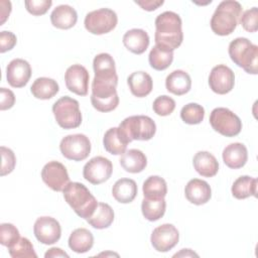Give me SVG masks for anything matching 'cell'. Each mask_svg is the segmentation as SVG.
<instances>
[{
  "label": "cell",
  "instance_id": "obj_1",
  "mask_svg": "<svg viewBox=\"0 0 258 258\" xmlns=\"http://www.w3.org/2000/svg\"><path fill=\"white\" fill-rule=\"evenodd\" d=\"M181 24V18L177 13L173 11L160 13L155 19V43L171 50L177 48L183 40Z\"/></svg>",
  "mask_w": 258,
  "mask_h": 258
},
{
  "label": "cell",
  "instance_id": "obj_2",
  "mask_svg": "<svg viewBox=\"0 0 258 258\" xmlns=\"http://www.w3.org/2000/svg\"><path fill=\"white\" fill-rule=\"evenodd\" d=\"M241 15L242 6L238 1H222L217 6L211 19L210 24L213 32L221 36L231 34L236 29Z\"/></svg>",
  "mask_w": 258,
  "mask_h": 258
},
{
  "label": "cell",
  "instance_id": "obj_3",
  "mask_svg": "<svg viewBox=\"0 0 258 258\" xmlns=\"http://www.w3.org/2000/svg\"><path fill=\"white\" fill-rule=\"evenodd\" d=\"M64 201L82 219L87 220L95 212L98 202L89 188L81 182H70L62 190Z\"/></svg>",
  "mask_w": 258,
  "mask_h": 258
},
{
  "label": "cell",
  "instance_id": "obj_4",
  "mask_svg": "<svg viewBox=\"0 0 258 258\" xmlns=\"http://www.w3.org/2000/svg\"><path fill=\"white\" fill-rule=\"evenodd\" d=\"M117 79H101L94 77L92 82L91 103L93 107L103 113L115 110L119 105L117 94Z\"/></svg>",
  "mask_w": 258,
  "mask_h": 258
},
{
  "label": "cell",
  "instance_id": "obj_5",
  "mask_svg": "<svg viewBox=\"0 0 258 258\" xmlns=\"http://www.w3.org/2000/svg\"><path fill=\"white\" fill-rule=\"evenodd\" d=\"M229 55L234 63L247 74L258 73V46L246 37H237L229 44Z\"/></svg>",
  "mask_w": 258,
  "mask_h": 258
},
{
  "label": "cell",
  "instance_id": "obj_6",
  "mask_svg": "<svg viewBox=\"0 0 258 258\" xmlns=\"http://www.w3.org/2000/svg\"><path fill=\"white\" fill-rule=\"evenodd\" d=\"M118 131L128 144L133 140H150L156 132L155 122L148 116L134 115L125 118L118 126Z\"/></svg>",
  "mask_w": 258,
  "mask_h": 258
},
{
  "label": "cell",
  "instance_id": "obj_7",
  "mask_svg": "<svg viewBox=\"0 0 258 258\" xmlns=\"http://www.w3.org/2000/svg\"><path fill=\"white\" fill-rule=\"evenodd\" d=\"M52 113L56 123L63 129H74L82 123L80 104L69 96L59 98L52 105Z\"/></svg>",
  "mask_w": 258,
  "mask_h": 258
},
{
  "label": "cell",
  "instance_id": "obj_8",
  "mask_svg": "<svg viewBox=\"0 0 258 258\" xmlns=\"http://www.w3.org/2000/svg\"><path fill=\"white\" fill-rule=\"evenodd\" d=\"M210 124L215 131L226 137H234L242 129L241 119L230 109L224 107L215 108L211 112Z\"/></svg>",
  "mask_w": 258,
  "mask_h": 258
},
{
  "label": "cell",
  "instance_id": "obj_9",
  "mask_svg": "<svg viewBox=\"0 0 258 258\" xmlns=\"http://www.w3.org/2000/svg\"><path fill=\"white\" fill-rule=\"evenodd\" d=\"M118 22V16L110 8H100L89 12L85 17V27L92 34H105L113 30Z\"/></svg>",
  "mask_w": 258,
  "mask_h": 258
},
{
  "label": "cell",
  "instance_id": "obj_10",
  "mask_svg": "<svg viewBox=\"0 0 258 258\" xmlns=\"http://www.w3.org/2000/svg\"><path fill=\"white\" fill-rule=\"evenodd\" d=\"M59 150L66 158L74 161H82L91 152V141L85 134H71L61 139Z\"/></svg>",
  "mask_w": 258,
  "mask_h": 258
},
{
  "label": "cell",
  "instance_id": "obj_11",
  "mask_svg": "<svg viewBox=\"0 0 258 258\" xmlns=\"http://www.w3.org/2000/svg\"><path fill=\"white\" fill-rule=\"evenodd\" d=\"M113 172L112 162L104 156L91 158L83 168L84 178L92 184H100L107 181Z\"/></svg>",
  "mask_w": 258,
  "mask_h": 258
},
{
  "label": "cell",
  "instance_id": "obj_12",
  "mask_svg": "<svg viewBox=\"0 0 258 258\" xmlns=\"http://www.w3.org/2000/svg\"><path fill=\"white\" fill-rule=\"evenodd\" d=\"M43 182L54 191H62L71 182L66 166L58 161H49L41 170Z\"/></svg>",
  "mask_w": 258,
  "mask_h": 258
},
{
  "label": "cell",
  "instance_id": "obj_13",
  "mask_svg": "<svg viewBox=\"0 0 258 258\" xmlns=\"http://www.w3.org/2000/svg\"><path fill=\"white\" fill-rule=\"evenodd\" d=\"M33 233L35 238L44 245L56 243L61 236V228L54 218L39 217L34 223Z\"/></svg>",
  "mask_w": 258,
  "mask_h": 258
},
{
  "label": "cell",
  "instance_id": "obj_14",
  "mask_svg": "<svg viewBox=\"0 0 258 258\" xmlns=\"http://www.w3.org/2000/svg\"><path fill=\"white\" fill-rule=\"evenodd\" d=\"M235 85L234 72L226 64L214 67L209 76V86L211 90L219 95L231 92Z\"/></svg>",
  "mask_w": 258,
  "mask_h": 258
},
{
  "label": "cell",
  "instance_id": "obj_15",
  "mask_svg": "<svg viewBox=\"0 0 258 258\" xmlns=\"http://www.w3.org/2000/svg\"><path fill=\"white\" fill-rule=\"evenodd\" d=\"M179 240V233L172 224H163L156 227L150 237L151 245L158 252L171 250Z\"/></svg>",
  "mask_w": 258,
  "mask_h": 258
},
{
  "label": "cell",
  "instance_id": "obj_16",
  "mask_svg": "<svg viewBox=\"0 0 258 258\" xmlns=\"http://www.w3.org/2000/svg\"><path fill=\"white\" fill-rule=\"evenodd\" d=\"M90 75L88 70L82 64L69 67L64 74L66 86L72 93L79 96H86L89 91Z\"/></svg>",
  "mask_w": 258,
  "mask_h": 258
},
{
  "label": "cell",
  "instance_id": "obj_17",
  "mask_svg": "<svg viewBox=\"0 0 258 258\" xmlns=\"http://www.w3.org/2000/svg\"><path fill=\"white\" fill-rule=\"evenodd\" d=\"M31 77V67L23 58L12 59L6 68V79L13 88L24 87Z\"/></svg>",
  "mask_w": 258,
  "mask_h": 258
},
{
  "label": "cell",
  "instance_id": "obj_18",
  "mask_svg": "<svg viewBox=\"0 0 258 258\" xmlns=\"http://www.w3.org/2000/svg\"><path fill=\"white\" fill-rule=\"evenodd\" d=\"M184 195L189 203L201 206L211 200L212 189L207 181L200 178H192L186 183Z\"/></svg>",
  "mask_w": 258,
  "mask_h": 258
},
{
  "label": "cell",
  "instance_id": "obj_19",
  "mask_svg": "<svg viewBox=\"0 0 258 258\" xmlns=\"http://www.w3.org/2000/svg\"><path fill=\"white\" fill-rule=\"evenodd\" d=\"M222 157L224 163L228 167L238 169L246 164L248 160V151L243 143L234 142L224 148Z\"/></svg>",
  "mask_w": 258,
  "mask_h": 258
},
{
  "label": "cell",
  "instance_id": "obj_20",
  "mask_svg": "<svg viewBox=\"0 0 258 258\" xmlns=\"http://www.w3.org/2000/svg\"><path fill=\"white\" fill-rule=\"evenodd\" d=\"M149 35L147 32L140 28L130 29L123 35V44L129 51L135 54L145 52L149 45Z\"/></svg>",
  "mask_w": 258,
  "mask_h": 258
},
{
  "label": "cell",
  "instance_id": "obj_21",
  "mask_svg": "<svg viewBox=\"0 0 258 258\" xmlns=\"http://www.w3.org/2000/svg\"><path fill=\"white\" fill-rule=\"evenodd\" d=\"M78 20V14L75 8L70 5L61 4L56 6L51 14V24L59 29H70L76 25Z\"/></svg>",
  "mask_w": 258,
  "mask_h": 258
},
{
  "label": "cell",
  "instance_id": "obj_22",
  "mask_svg": "<svg viewBox=\"0 0 258 258\" xmlns=\"http://www.w3.org/2000/svg\"><path fill=\"white\" fill-rule=\"evenodd\" d=\"M129 89L137 98H143L149 95L153 88V81L149 74L146 72H134L127 78Z\"/></svg>",
  "mask_w": 258,
  "mask_h": 258
},
{
  "label": "cell",
  "instance_id": "obj_23",
  "mask_svg": "<svg viewBox=\"0 0 258 258\" xmlns=\"http://www.w3.org/2000/svg\"><path fill=\"white\" fill-rule=\"evenodd\" d=\"M165 88L173 95H184L189 92L191 88V79L186 72L182 70H175L166 77Z\"/></svg>",
  "mask_w": 258,
  "mask_h": 258
},
{
  "label": "cell",
  "instance_id": "obj_24",
  "mask_svg": "<svg viewBox=\"0 0 258 258\" xmlns=\"http://www.w3.org/2000/svg\"><path fill=\"white\" fill-rule=\"evenodd\" d=\"M196 171L205 177H212L218 173L219 162L209 151H199L192 158Z\"/></svg>",
  "mask_w": 258,
  "mask_h": 258
},
{
  "label": "cell",
  "instance_id": "obj_25",
  "mask_svg": "<svg viewBox=\"0 0 258 258\" xmlns=\"http://www.w3.org/2000/svg\"><path fill=\"white\" fill-rule=\"evenodd\" d=\"M119 161L123 169L131 173L141 172L147 165V158L139 149L126 150Z\"/></svg>",
  "mask_w": 258,
  "mask_h": 258
},
{
  "label": "cell",
  "instance_id": "obj_26",
  "mask_svg": "<svg viewBox=\"0 0 258 258\" xmlns=\"http://www.w3.org/2000/svg\"><path fill=\"white\" fill-rule=\"evenodd\" d=\"M137 190L135 180L131 178H120L114 183L112 195L117 202L121 204H129L136 198Z\"/></svg>",
  "mask_w": 258,
  "mask_h": 258
},
{
  "label": "cell",
  "instance_id": "obj_27",
  "mask_svg": "<svg viewBox=\"0 0 258 258\" xmlns=\"http://www.w3.org/2000/svg\"><path fill=\"white\" fill-rule=\"evenodd\" d=\"M94 245V236L86 228H78L69 237V247L76 253H86Z\"/></svg>",
  "mask_w": 258,
  "mask_h": 258
},
{
  "label": "cell",
  "instance_id": "obj_28",
  "mask_svg": "<svg viewBox=\"0 0 258 258\" xmlns=\"http://www.w3.org/2000/svg\"><path fill=\"white\" fill-rule=\"evenodd\" d=\"M93 69L95 77L101 79H115L118 78L116 74L115 60L111 54L102 52L97 54L93 60Z\"/></svg>",
  "mask_w": 258,
  "mask_h": 258
},
{
  "label": "cell",
  "instance_id": "obj_29",
  "mask_svg": "<svg viewBox=\"0 0 258 258\" xmlns=\"http://www.w3.org/2000/svg\"><path fill=\"white\" fill-rule=\"evenodd\" d=\"M148 60L152 69L156 71H164L173 60V50L166 46L155 44L149 52Z\"/></svg>",
  "mask_w": 258,
  "mask_h": 258
},
{
  "label": "cell",
  "instance_id": "obj_30",
  "mask_svg": "<svg viewBox=\"0 0 258 258\" xmlns=\"http://www.w3.org/2000/svg\"><path fill=\"white\" fill-rule=\"evenodd\" d=\"M30 91L33 97H35L36 99L48 100L58 93L59 87L56 81H54L53 79L41 77V78H37L32 83L30 87Z\"/></svg>",
  "mask_w": 258,
  "mask_h": 258
},
{
  "label": "cell",
  "instance_id": "obj_31",
  "mask_svg": "<svg viewBox=\"0 0 258 258\" xmlns=\"http://www.w3.org/2000/svg\"><path fill=\"white\" fill-rule=\"evenodd\" d=\"M114 221V211L110 205L106 203H98L93 215L87 219V222L95 229H106L111 226Z\"/></svg>",
  "mask_w": 258,
  "mask_h": 258
},
{
  "label": "cell",
  "instance_id": "obj_32",
  "mask_svg": "<svg viewBox=\"0 0 258 258\" xmlns=\"http://www.w3.org/2000/svg\"><path fill=\"white\" fill-rule=\"evenodd\" d=\"M231 191L233 197L238 200H244L251 196L257 197V178L242 175L234 181Z\"/></svg>",
  "mask_w": 258,
  "mask_h": 258
},
{
  "label": "cell",
  "instance_id": "obj_33",
  "mask_svg": "<svg viewBox=\"0 0 258 258\" xmlns=\"http://www.w3.org/2000/svg\"><path fill=\"white\" fill-rule=\"evenodd\" d=\"M166 209L164 198L147 199L144 198L141 204V211L144 218L150 222H154L163 217Z\"/></svg>",
  "mask_w": 258,
  "mask_h": 258
},
{
  "label": "cell",
  "instance_id": "obj_34",
  "mask_svg": "<svg viewBox=\"0 0 258 258\" xmlns=\"http://www.w3.org/2000/svg\"><path fill=\"white\" fill-rule=\"evenodd\" d=\"M103 144L106 151L114 155H122L127 148V143L121 137L118 127L108 129L103 137Z\"/></svg>",
  "mask_w": 258,
  "mask_h": 258
},
{
  "label": "cell",
  "instance_id": "obj_35",
  "mask_svg": "<svg viewBox=\"0 0 258 258\" xmlns=\"http://www.w3.org/2000/svg\"><path fill=\"white\" fill-rule=\"evenodd\" d=\"M144 198L160 199L167 194V184L164 178L158 175H151L145 179L142 186Z\"/></svg>",
  "mask_w": 258,
  "mask_h": 258
},
{
  "label": "cell",
  "instance_id": "obj_36",
  "mask_svg": "<svg viewBox=\"0 0 258 258\" xmlns=\"http://www.w3.org/2000/svg\"><path fill=\"white\" fill-rule=\"evenodd\" d=\"M181 120L189 125L200 124L205 118V109L197 103H188L180 110Z\"/></svg>",
  "mask_w": 258,
  "mask_h": 258
},
{
  "label": "cell",
  "instance_id": "obj_37",
  "mask_svg": "<svg viewBox=\"0 0 258 258\" xmlns=\"http://www.w3.org/2000/svg\"><path fill=\"white\" fill-rule=\"evenodd\" d=\"M9 250V255L12 258H36L37 254L34 251L33 245L31 242L25 238V237H20L16 243H14L12 246L8 248Z\"/></svg>",
  "mask_w": 258,
  "mask_h": 258
},
{
  "label": "cell",
  "instance_id": "obj_38",
  "mask_svg": "<svg viewBox=\"0 0 258 258\" xmlns=\"http://www.w3.org/2000/svg\"><path fill=\"white\" fill-rule=\"evenodd\" d=\"M152 109L158 116H168L175 109V101L166 95L159 96L153 101Z\"/></svg>",
  "mask_w": 258,
  "mask_h": 258
},
{
  "label": "cell",
  "instance_id": "obj_39",
  "mask_svg": "<svg viewBox=\"0 0 258 258\" xmlns=\"http://www.w3.org/2000/svg\"><path fill=\"white\" fill-rule=\"evenodd\" d=\"M20 238L18 229L10 223H2L0 225V243L9 248Z\"/></svg>",
  "mask_w": 258,
  "mask_h": 258
},
{
  "label": "cell",
  "instance_id": "obj_40",
  "mask_svg": "<svg viewBox=\"0 0 258 258\" xmlns=\"http://www.w3.org/2000/svg\"><path fill=\"white\" fill-rule=\"evenodd\" d=\"M242 27L248 32H256L258 29V9L252 7L244 11L239 19Z\"/></svg>",
  "mask_w": 258,
  "mask_h": 258
},
{
  "label": "cell",
  "instance_id": "obj_41",
  "mask_svg": "<svg viewBox=\"0 0 258 258\" xmlns=\"http://www.w3.org/2000/svg\"><path fill=\"white\" fill-rule=\"evenodd\" d=\"M0 151H1V158H2L1 176H4L13 171L16 164V157L14 152L8 147L1 146Z\"/></svg>",
  "mask_w": 258,
  "mask_h": 258
},
{
  "label": "cell",
  "instance_id": "obj_42",
  "mask_svg": "<svg viewBox=\"0 0 258 258\" xmlns=\"http://www.w3.org/2000/svg\"><path fill=\"white\" fill-rule=\"evenodd\" d=\"M26 10L34 15V16H40L46 13V11L50 8L52 5L51 0H26L24 2Z\"/></svg>",
  "mask_w": 258,
  "mask_h": 258
},
{
  "label": "cell",
  "instance_id": "obj_43",
  "mask_svg": "<svg viewBox=\"0 0 258 258\" xmlns=\"http://www.w3.org/2000/svg\"><path fill=\"white\" fill-rule=\"evenodd\" d=\"M17 42L16 35L11 31L3 30L0 32V52H6L11 50Z\"/></svg>",
  "mask_w": 258,
  "mask_h": 258
},
{
  "label": "cell",
  "instance_id": "obj_44",
  "mask_svg": "<svg viewBox=\"0 0 258 258\" xmlns=\"http://www.w3.org/2000/svg\"><path fill=\"white\" fill-rule=\"evenodd\" d=\"M1 93V103H0V109L2 111L8 110L13 107L15 103V95L14 93L6 88H1L0 89Z\"/></svg>",
  "mask_w": 258,
  "mask_h": 258
},
{
  "label": "cell",
  "instance_id": "obj_45",
  "mask_svg": "<svg viewBox=\"0 0 258 258\" xmlns=\"http://www.w3.org/2000/svg\"><path fill=\"white\" fill-rule=\"evenodd\" d=\"M135 3L146 11H153V10L157 9L159 6H161L164 3V1L163 0H158V1H156V0H143V1H135Z\"/></svg>",
  "mask_w": 258,
  "mask_h": 258
},
{
  "label": "cell",
  "instance_id": "obj_46",
  "mask_svg": "<svg viewBox=\"0 0 258 258\" xmlns=\"http://www.w3.org/2000/svg\"><path fill=\"white\" fill-rule=\"evenodd\" d=\"M0 6H1L0 25H2L6 21V19L9 17V14L11 12V2L10 1H0Z\"/></svg>",
  "mask_w": 258,
  "mask_h": 258
},
{
  "label": "cell",
  "instance_id": "obj_47",
  "mask_svg": "<svg viewBox=\"0 0 258 258\" xmlns=\"http://www.w3.org/2000/svg\"><path fill=\"white\" fill-rule=\"evenodd\" d=\"M44 257L45 258H48V257H69V255L64 251H62L60 248L53 247V248L48 249V251H46V253L44 254Z\"/></svg>",
  "mask_w": 258,
  "mask_h": 258
},
{
  "label": "cell",
  "instance_id": "obj_48",
  "mask_svg": "<svg viewBox=\"0 0 258 258\" xmlns=\"http://www.w3.org/2000/svg\"><path fill=\"white\" fill-rule=\"evenodd\" d=\"M186 257V256H199L197 253L192 252L190 249H181L179 253H176L173 255V257Z\"/></svg>",
  "mask_w": 258,
  "mask_h": 258
}]
</instances>
